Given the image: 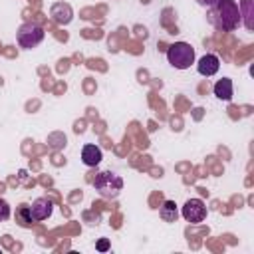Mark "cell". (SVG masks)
<instances>
[{"instance_id": "52a82bcc", "label": "cell", "mask_w": 254, "mask_h": 254, "mask_svg": "<svg viewBox=\"0 0 254 254\" xmlns=\"http://www.w3.org/2000/svg\"><path fill=\"white\" fill-rule=\"evenodd\" d=\"M50 16L54 18V22L65 26V24L71 22V18H73V10H71V6L65 4V2H56V4L50 8Z\"/></svg>"}, {"instance_id": "9c48e42d", "label": "cell", "mask_w": 254, "mask_h": 254, "mask_svg": "<svg viewBox=\"0 0 254 254\" xmlns=\"http://www.w3.org/2000/svg\"><path fill=\"white\" fill-rule=\"evenodd\" d=\"M103 159V153L97 145H83L81 149V161L87 165V167H97Z\"/></svg>"}, {"instance_id": "277c9868", "label": "cell", "mask_w": 254, "mask_h": 254, "mask_svg": "<svg viewBox=\"0 0 254 254\" xmlns=\"http://www.w3.org/2000/svg\"><path fill=\"white\" fill-rule=\"evenodd\" d=\"M44 36H46L44 28L38 26V24H34V22H26V24H22V26L18 28V32H16V40H18L20 48H24V50H32V48H36V46L44 40Z\"/></svg>"}, {"instance_id": "8992f818", "label": "cell", "mask_w": 254, "mask_h": 254, "mask_svg": "<svg viewBox=\"0 0 254 254\" xmlns=\"http://www.w3.org/2000/svg\"><path fill=\"white\" fill-rule=\"evenodd\" d=\"M30 210H32V218H34V222H42V220H46V218L52 216L54 202H52L50 198H44V196H42V198H36V200L32 202Z\"/></svg>"}, {"instance_id": "6da1fadb", "label": "cell", "mask_w": 254, "mask_h": 254, "mask_svg": "<svg viewBox=\"0 0 254 254\" xmlns=\"http://www.w3.org/2000/svg\"><path fill=\"white\" fill-rule=\"evenodd\" d=\"M210 24L220 32H232L240 24V8L234 0H214L210 6Z\"/></svg>"}, {"instance_id": "3957f363", "label": "cell", "mask_w": 254, "mask_h": 254, "mask_svg": "<svg viewBox=\"0 0 254 254\" xmlns=\"http://www.w3.org/2000/svg\"><path fill=\"white\" fill-rule=\"evenodd\" d=\"M167 60L175 69H187L194 64V50L187 42H175L167 50Z\"/></svg>"}, {"instance_id": "8fae6325", "label": "cell", "mask_w": 254, "mask_h": 254, "mask_svg": "<svg viewBox=\"0 0 254 254\" xmlns=\"http://www.w3.org/2000/svg\"><path fill=\"white\" fill-rule=\"evenodd\" d=\"M159 214H161V218L165 222H175L179 218V208H177L175 200H165L163 206H161V210H159Z\"/></svg>"}, {"instance_id": "5b68a950", "label": "cell", "mask_w": 254, "mask_h": 254, "mask_svg": "<svg viewBox=\"0 0 254 254\" xmlns=\"http://www.w3.org/2000/svg\"><path fill=\"white\" fill-rule=\"evenodd\" d=\"M181 214L187 222H192V224H198L206 218V204L202 198H189L183 208H181Z\"/></svg>"}, {"instance_id": "2e32d148", "label": "cell", "mask_w": 254, "mask_h": 254, "mask_svg": "<svg viewBox=\"0 0 254 254\" xmlns=\"http://www.w3.org/2000/svg\"><path fill=\"white\" fill-rule=\"evenodd\" d=\"M200 6H206V8H210L212 4H214V0H196Z\"/></svg>"}, {"instance_id": "4fadbf2b", "label": "cell", "mask_w": 254, "mask_h": 254, "mask_svg": "<svg viewBox=\"0 0 254 254\" xmlns=\"http://www.w3.org/2000/svg\"><path fill=\"white\" fill-rule=\"evenodd\" d=\"M242 12H240V16H244L246 18V22H244V26L248 28V30H252V20H250V16H252V0H242Z\"/></svg>"}, {"instance_id": "30bf717a", "label": "cell", "mask_w": 254, "mask_h": 254, "mask_svg": "<svg viewBox=\"0 0 254 254\" xmlns=\"http://www.w3.org/2000/svg\"><path fill=\"white\" fill-rule=\"evenodd\" d=\"M214 95L218 97V99H222V101H230L232 99V95H234V89H232V79L230 77H222V79H218L216 83H214Z\"/></svg>"}, {"instance_id": "ba28073f", "label": "cell", "mask_w": 254, "mask_h": 254, "mask_svg": "<svg viewBox=\"0 0 254 254\" xmlns=\"http://www.w3.org/2000/svg\"><path fill=\"white\" fill-rule=\"evenodd\" d=\"M218 67H220V60H218L214 54H204V56L198 60V64H196L198 73H200V75H206V77L214 75V73L218 71Z\"/></svg>"}, {"instance_id": "7a4b0ae2", "label": "cell", "mask_w": 254, "mask_h": 254, "mask_svg": "<svg viewBox=\"0 0 254 254\" xmlns=\"http://www.w3.org/2000/svg\"><path fill=\"white\" fill-rule=\"evenodd\" d=\"M93 189L103 198H117L123 189V179L113 171H99L93 179Z\"/></svg>"}, {"instance_id": "5bb4252c", "label": "cell", "mask_w": 254, "mask_h": 254, "mask_svg": "<svg viewBox=\"0 0 254 254\" xmlns=\"http://www.w3.org/2000/svg\"><path fill=\"white\" fill-rule=\"evenodd\" d=\"M10 214H12V210H10V204H8L4 198H0V222L8 220V218H10Z\"/></svg>"}, {"instance_id": "7c38bea8", "label": "cell", "mask_w": 254, "mask_h": 254, "mask_svg": "<svg viewBox=\"0 0 254 254\" xmlns=\"http://www.w3.org/2000/svg\"><path fill=\"white\" fill-rule=\"evenodd\" d=\"M16 222H18L20 226H24V228H28V226L34 224L32 210H30L28 204H20V206H18V210H16Z\"/></svg>"}, {"instance_id": "9a60e30c", "label": "cell", "mask_w": 254, "mask_h": 254, "mask_svg": "<svg viewBox=\"0 0 254 254\" xmlns=\"http://www.w3.org/2000/svg\"><path fill=\"white\" fill-rule=\"evenodd\" d=\"M95 248H97L99 252H107V250H109V240H107V238H101V240L95 244Z\"/></svg>"}]
</instances>
